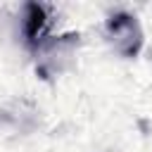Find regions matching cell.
<instances>
[{
	"instance_id": "1",
	"label": "cell",
	"mask_w": 152,
	"mask_h": 152,
	"mask_svg": "<svg viewBox=\"0 0 152 152\" xmlns=\"http://www.w3.org/2000/svg\"><path fill=\"white\" fill-rule=\"evenodd\" d=\"M107 36L114 50L124 57H135L142 48V28L135 21V17L119 12L107 19Z\"/></svg>"
},
{
	"instance_id": "2",
	"label": "cell",
	"mask_w": 152,
	"mask_h": 152,
	"mask_svg": "<svg viewBox=\"0 0 152 152\" xmlns=\"http://www.w3.org/2000/svg\"><path fill=\"white\" fill-rule=\"evenodd\" d=\"M24 38H26V45L38 52L43 45H45V31H48V17H45V7L43 5H36V2H28L26 5V12H24Z\"/></svg>"
}]
</instances>
